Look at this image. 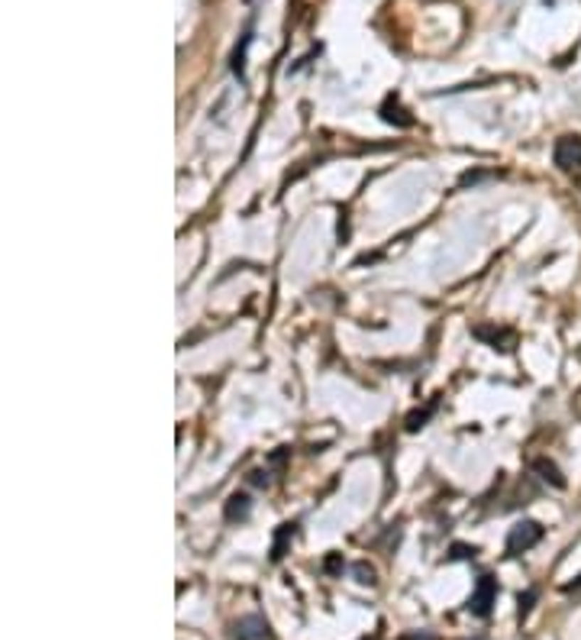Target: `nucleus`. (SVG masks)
I'll return each mask as SVG.
<instances>
[{
	"mask_svg": "<svg viewBox=\"0 0 581 640\" xmlns=\"http://www.w3.org/2000/svg\"><path fill=\"white\" fill-rule=\"evenodd\" d=\"M352 570H356V576H358V582H362V585H375V582H378V579H375V570H371V566L356 563V566H352Z\"/></svg>",
	"mask_w": 581,
	"mask_h": 640,
	"instance_id": "10",
	"label": "nucleus"
},
{
	"mask_svg": "<svg viewBox=\"0 0 581 640\" xmlns=\"http://www.w3.org/2000/svg\"><path fill=\"white\" fill-rule=\"evenodd\" d=\"M494 602H497V579L494 576H478L475 589H471V598H469V612L475 618H491L494 612Z\"/></svg>",
	"mask_w": 581,
	"mask_h": 640,
	"instance_id": "1",
	"label": "nucleus"
},
{
	"mask_svg": "<svg viewBox=\"0 0 581 640\" xmlns=\"http://www.w3.org/2000/svg\"><path fill=\"white\" fill-rule=\"evenodd\" d=\"M539 540H543V524L539 521H520V524H513L511 534H507V553L520 556V553L536 547Z\"/></svg>",
	"mask_w": 581,
	"mask_h": 640,
	"instance_id": "2",
	"label": "nucleus"
},
{
	"mask_svg": "<svg viewBox=\"0 0 581 640\" xmlns=\"http://www.w3.org/2000/svg\"><path fill=\"white\" fill-rule=\"evenodd\" d=\"M436 411V402H430V408H423V411H413L410 417H407V430H420V427H427V421H430V414Z\"/></svg>",
	"mask_w": 581,
	"mask_h": 640,
	"instance_id": "9",
	"label": "nucleus"
},
{
	"mask_svg": "<svg viewBox=\"0 0 581 640\" xmlns=\"http://www.w3.org/2000/svg\"><path fill=\"white\" fill-rule=\"evenodd\" d=\"M249 511H252V501H249V495H245V492H233L230 501H226V508H223V518L230 524H239V521H245V518H249Z\"/></svg>",
	"mask_w": 581,
	"mask_h": 640,
	"instance_id": "5",
	"label": "nucleus"
},
{
	"mask_svg": "<svg viewBox=\"0 0 581 640\" xmlns=\"http://www.w3.org/2000/svg\"><path fill=\"white\" fill-rule=\"evenodd\" d=\"M249 482L259 486V488H268V486H272V476H268V469H252V472H249Z\"/></svg>",
	"mask_w": 581,
	"mask_h": 640,
	"instance_id": "11",
	"label": "nucleus"
},
{
	"mask_svg": "<svg viewBox=\"0 0 581 640\" xmlns=\"http://www.w3.org/2000/svg\"><path fill=\"white\" fill-rule=\"evenodd\" d=\"M365 640H368V637H365Z\"/></svg>",
	"mask_w": 581,
	"mask_h": 640,
	"instance_id": "16",
	"label": "nucleus"
},
{
	"mask_svg": "<svg viewBox=\"0 0 581 640\" xmlns=\"http://www.w3.org/2000/svg\"><path fill=\"white\" fill-rule=\"evenodd\" d=\"M533 469H536L539 478H543V482H549L553 488H565V478H562L559 466H555L553 459H536V463H533Z\"/></svg>",
	"mask_w": 581,
	"mask_h": 640,
	"instance_id": "7",
	"label": "nucleus"
},
{
	"mask_svg": "<svg viewBox=\"0 0 581 640\" xmlns=\"http://www.w3.org/2000/svg\"><path fill=\"white\" fill-rule=\"evenodd\" d=\"M553 162L562 172L581 169V136H559L553 146Z\"/></svg>",
	"mask_w": 581,
	"mask_h": 640,
	"instance_id": "3",
	"label": "nucleus"
},
{
	"mask_svg": "<svg viewBox=\"0 0 581 640\" xmlns=\"http://www.w3.org/2000/svg\"><path fill=\"white\" fill-rule=\"evenodd\" d=\"M233 640H274V637L262 614H242L239 621H233Z\"/></svg>",
	"mask_w": 581,
	"mask_h": 640,
	"instance_id": "4",
	"label": "nucleus"
},
{
	"mask_svg": "<svg viewBox=\"0 0 581 640\" xmlns=\"http://www.w3.org/2000/svg\"><path fill=\"white\" fill-rule=\"evenodd\" d=\"M575 589H581V576H578V582H572V585H565V592H575Z\"/></svg>",
	"mask_w": 581,
	"mask_h": 640,
	"instance_id": "15",
	"label": "nucleus"
},
{
	"mask_svg": "<svg viewBox=\"0 0 581 640\" xmlns=\"http://www.w3.org/2000/svg\"><path fill=\"white\" fill-rule=\"evenodd\" d=\"M533 602H536V589H530L526 595H520V621L530 614V608H533Z\"/></svg>",
	"mask_w": 581,
	"mask_h": 640,
	"instance_id": "13",
	"label": "nucleus"
},
{
	"mask_svg": "<svg viewBox=\"0 0 581 640\" xmlns=\"http://www.w3.org/2000/svg\"><path fill=\"white\" fill-rule=\"evenodd\" d=\"M475 553H478L475 547H462V543H455L449 556H452V560H475Z\"/></svg>",
	"mask_w": 581,
	"mask_h": 640,
	"instance_id": "12",
	"label": "nucleus"
},
{
	"mask_svg": "<svg viewBox=\"0 0 581 640\" xmlns=\"http://www.w3.org/2000/svg\"><path fill=\"white\" fill-rule=\"evenodd\" d=\"M400 113H404V110H400V107L394 104V100H388V104L381 107V117H385L388 123H398V127H410L413 120H410V117H400Z\"/></svg>",
	"mask_w": 581,
	"mask_h": 640,
	"instance_id": "8",
	"label": "nucleus"
},
{
	"mask_svg": "<svg viewBox=\"0 0 581 640\" xmlns=\"http://www.w3.org/2000/svg\"><path fill=\"white\" fill-rule=\"evenodd\" d=\"M297 534V524H281L278 530H274V543H272V563H281L287 553V543L294 540Z\"/></svg>",
	"mask_w": 581,
	"mask_h": 640,
	"instance_id": "6",
	"label": "nucleus"
},
{
	"mask_svg": "<svg viewBox=\"0 0 581 640\" xmlns=\"http://www.w3.org/2000/svg\"><path fill=\"white\" fill-rule=\"evenodd\" d=\"M398 640H436V634H430V631H407V634H400Z\"/></svg>",
	"mask_w": 581,
	"mask_h": 640,
	"instance_id": "14",
	"label": "nucleus"
}]
</instances>
